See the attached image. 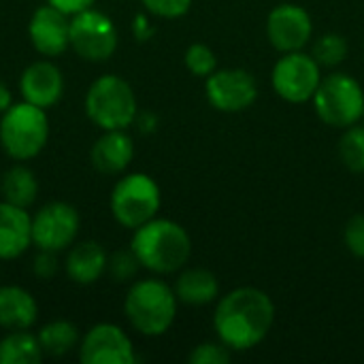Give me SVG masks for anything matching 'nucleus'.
I'll use <instances>...</instances> for the list:
<instances>
[{
    "label": "nucleus",
    "instance_id": "nucleus-1",
    "mask_svg": "<svg viewBox=\"0 0 364 364\" xmlns=\"http://www.w3.org/2000/svg\"><path fill=\"white\" fill-rule=\"evenodd\" d=\"M275 322L271 296L254 286H241L224 294L213 311L218 339L232 352H247L262 343Z\"/></svg>",
    "mask_w": 364,
    "mask_h": 364
},
{
    "label": "nucleus",
    "instance_id": "nucleus-2",
    "mask_svg": "<svg viewBox=\"0 0 364 364\" xmlns=\"http://www.w3.org/2000/svg\"><path fill=\"white\" fill-rule=\"evenodd\" d=\"M130 250L143 269L154 275H173L188 264L192 256V239L181 224L156 215L132 230Z\"/></svg>",
    "mask_w": 364,
    "mask_h": 364
},
{
    "label": "nucleus",
    "instance_id": "nucleus-3",
    "mask_svg": "<svg viewBox=\"0 0 364 364\" xmlns=\"http://www.w3.org/2000/svg\"><path fill=\"white\" fill-rule=\"evenodd\" d=\"M177 294L160 277H145L130 284L124 299L128 324L143 337H162L177 318Z\"/></svg>",
    "mask_w": 364,
    "mask_h": 364
},
{
    "label": "nucleus",
    "instance_id": "nucleus-4",
    "mask_svg": "<svg viewBox=\"0 0 364 364\" xmlns=\"http://www.w3.org/2000/svg\"><path fill=\"white\" fill-rule=\"evenodd\" d=\"M83 109L100 130H128L139 117L132 85L119 75H100L85 92Z\"/></svg>",
    "mask_w": 364,
    "mask_h": 364
},
{
    "label": "nucleus",
    "instance_id": "nucleus-5",
    "mask_svg": "<svg viewBox=\"0 0 364 364\" xmlns=\"http://www.w3.org/2000/svg\"><path fill=\"white\" fill-rule=\"evenodd\" d=\"M49 141L47 109L32 102H13L0 115V145L15 162L36 158Z\"/></svg>",
    "mask_w": 364,
    "mask_h": 364
},
{
    "label": "nucleus",
    "instance_id": "nucleus-6",
    "mask_svg": "<svg viewBox=\"0 0 364 364\" xmlns=\"http://www.w3.org/2000/svg\"><path fill=\"white\" fill-rule=\"evenodd\" d=\"M160 186L147 173L122 175L109 196V209L113 220L128 230H134L145 222L154 220L160 211Z\"/></svg>",
    "mask_w": 364,
    "mask_h": 364
},
{
    "label": "nucleus",
    "instance_id": "nucleus-7",
    "mask_svg": "<svg viewBox=\"0 0 364 364\" xmlns=\"http://www.w3.org/2000/svg\"><path fill=\"white\" fill-rule=\"evenodd\" d=\"M311 100L318 117L326 126L346 130L363 122L364 90L348 73H333L322 77Z\"/></svg>",
    "mask_w": 364,
    "mask_h": 364
},
{
    "label": "nucleus",
    "instance_id": "nucleus-8",
    "mask_svg": "<svg viewBox=\"0 0 364 364\" xmlns=\"http://www.w3.org/2000/svg\"><path fill=\"white\" fill-rule=\"evenodd\" d=\"M119 45L113 19L90 6L70 15V49L85 62H107Z\"/></svg>",
    "mask_w": 364,
    "mask_h": 364
},
{
    "label": "nucleus",
    "instance_id": "nucleus-9",
    "mask_svg": "<svg viewBox=\"0 0 364 364\" xmlns=\"http://www.w3.org/2000/svg\"><path fill=\"white\" fill-rule=\"evenodd\" d=\"M322 81V66L311 53L290 51L282 53L271 73V85L279 98L292 105L309 102Z\"/></svg>",
    "mask_w": 364,
    "mask_h": 364
},
{
    "label": "nucleus",
    "instance_id": "nucleus-10",
    "mask_svg": "<svg viewBox=\"0 0 364 364\" xmlns=\"http://www.w3.org/2000/svg\"><path fill=\"white\" fill-rule=\"evenodd\" d=\"M79 228V211L70 203L51 200L32 215V245L60 254L77 241Z\"/></svg>",
    "mask_w": 364,
    "mask_h": 364
},
{
    "label": "nucleus",
    "instance_id": "nucleus-11",
    "mask_svg": "<svg viewBox=\"0 0 364 364\" xmlns=\"http://www.w3.org/2000/svg\"><path fill=\"white\" fill-rule=\"evenodd\" d=\"M205 94L213 109L222 113H241L256 102L258 83L245 68H215L205 79Z\"/></svg>",
    "mask_w": 364,
    "mask_h": 364
},
{
    "label": "nucleus",
    "instance_id": "nucleus-12",
    "mask_svg": "<svg viewBox=\"0 0 364 364\" xmlns=\"http://www.w3.org/2000/svg\"><path fill=\"white\" fill-rule=\"evenodd\" d=\"M77 350L83 364H132L136 360L132 339L113 322L94 324L81 337Z\"/></svg>",
    "mask_w": 364,
    "mask_h": 364
},
{
    "label": "nucleus",
    "instance_id": "nucleus-13",
    "mask_svg": "<svg viewBox=\"0 0 364 364\" xmlns=\"http://www.w3.org/2000/svg\"><path fill=\"white\" fill-rule=\"evenodd\" d=\"M314 36V19L301 4H277L267 17V38L279 53L301 51Z\"/></svg>",
    "mask_w": 364,
    "mask_h": 364
},
{
    "label": "nucleus",
    "instance_id": "nucleus-14",
    "mask_svg": "<svg viewBox=\"0 0 364 364\" xmlns=\"http://www.w3.org/2000/svg\"><path fill=\"white\" fill-rule=\"evenodd\" d=\"M30 45L45 58H58L70 49V15L45 2L28 21Z\"/></svg>",
    "mask_w": 364,
    "mask_h": 364
},
{
    "label": "nucleus",
    "instance_id": "nucleus-15",
    "mask_svg": "<svg viewBox=\"0 0 364 364\" xmlns=\"http://www.w3.org/2000/svg\"><path fill=\"white\" fill-rule=\"evenodd\" d=\"M64 75L58 64L47 60H36L28 64L19 77L21 100L32 102L41 109H51L64 96Z\"/></svg>",
    "mask_w": 364,
    "mask_h": 364
},
{
    "label": "nucleus",
    "instance_id": "nucleus-16",
    "mask_svg": "<svg viewBox=\"0 0 364 364\" xmlns=\"http://www.w3.org/2000/svg\"><path fill=\"white\" fill-rule=\"evenodd\" d=\"M32 247V215L28 209L0 200V260L21 258Z\"/></svg>",
    "mask_w": 364,
    "mask_h": 364
},
{
    "label": "nucleus",
    "instance_id": "nucleus-17",
    "mask_svg": "<svg viewBox=\"0 0 364 364\" xmlns=\"http://www.w3.org/2000/svg\"><path fill=\"white\" fill-rule=\"evenodd\" d=\"M92 166L102 175H122L134 158V141L126 130H102L94 141Z\"/></svg>",
    "mask_w": 364,
    "mask_h": 364
},
{
    "label": "nucleus",
    "instance_id": "nucleus-18",
    "mask_svg": "<svg viewBox=\"0 0 364 364\" xmlns=\"http://www.w3.org/2000/svg\"><path fill=\"white\" fill-rule=\"evenodd\" d=\"M109 254L96 241H75L64 260V271L68 279L77 286H92L107 273Z\"/></svg>",
    "mask_w": 364,
    "mask_h": 364
},
{
    "label": "nucleus",
    "instance_id": "nucleus-19",
    "mask_svg": "<svg viewBox=\"0 0 364 364\" xmlns=\"http://www.w3.org/2000/svg\"><path fill=\"white\" fill-rule=\"evenodd\" d=\"M38 320V303L21 286H0V328L28 331Z\"/></svg>",
    "mask_w": 364,
    "mask_h": 364
},
{
    "label": "nucleus",
    "instance_id": "nucleus-20",
    "mask_svg": "<svg viewBox=\"0 0 364 364\" xmlns=\"http://www.w3.org/2000/svg\"><path fill=\"white\" fill-rule=\"evenodd\" d=\"M173 290H175L179 303L192 305V307L209 305V303L218 301V296H220L218 277L211 271L198 269V267L181 271L175 279Z\"/></svg>",
    "mask_w": 364,
    "mask_h": 364
},
{
    "label": "nucleus",
    "instance_id": "nucleus-21",
    "mask_svg": "<svg viewBox=\"0 0 364 364\" xmlns=\"http://www.w3.org/2000/svg\"><path fill=\"white\" fill-rule=\"evenodd\" d=\"M0 194L2 200L30 209L38 196V179L34 171L28 168L23 162L13 164L0 179Z\"/></svg>",
    "mask_w": 364,
    "mask_h": 364
},
{
    "label": "nucleus",
    "instance_id": "nucleus-22",
    "mask_svg": "<svg viewBox=\"0 0 364 364\" xmlns=\"http://www.w3.org/2000/svg\"><path fill=\"white\" fill-rule=\"evenodd\" d=\"M45 358L38 337L28 331H6L0 339V364H38Z\"/></svg>",
    "mask_w": 364,
    "mask_h": 364
},
{
    "label": "nucleus",
    "instance_id": "nucleus-23",
    "mask_svg": "<svg viewBox=\"0 0 364 364\" xmlns=\"http://www.w3.org/2000/svg\"><path fill=\"white\" fill-rule=\"evenodd\" d=\"M36 337L43 348V354L51 358H62L70 354L75 348H79V341H81L79 328L68 320H53L45 324L36 333Z\"/></svg>",
    "mask_w": 364,
    "mask_h": 364
},
{
    "label": "nucleus",
    "instance_id": "nucleus-24",
    "mask_svg": "<svg viewBox=\"0 0 364 364\" xmlns=\"http://www.w3.org/2000/svg\"><path fill=\"white\" fill-rule=\"evenodd\" d=\"M339 158L352 173H364V124L350 126L339 139Z\"/></svg>",
    "mask_w": 364,
    "mask_h": 364
},
{
    "label": "nucleus",
    "instance_id": "nucleus-25",
    "mask_svg": "<svg viewBox=\"0 0 364 364\" xmlns=\"http://www.w3.org/2000/svg\"><path fill=\"white\" fill-rule=\"evenodd\" d=\"M348 51H350L348 38H346L343 34L328 32V34H322V36L314 43L311 55L316 58V62H318L322 68H335V66H339V64L348 58Z\"/></svg>",
    "mask_w": 364,
    "mask_h": 364
},
{
    "label": "nucleus",
    "instance_id": "nucleus-26",
    "mask_svg": "<svg viewBox=\"0 0 364 364\" xmlns=\"http://www.w3.org/2000/svg\"><path fill=\"white\" fill-rule=\"evenodd\" d=\"M183 62H186V68L194 77H200V79H207L218 68V58H215L213 49L205 43H192L186 49Z\"/></svg>",
    "mask_w": 364,
    "mask_h": 364
},
{
    "label": "nucleus",
    "instance_id": "nucleus-27",
    "mask_svg": "<svg viewBox=\"0 0 364 364\" xmlns=\"http://www.w3.org/2000/svg\"><path fill=\"white\" fill-rule=\"evenodd\" d=\"M139 269H143V267L132 250H119V252L111 254L107 260V275L117 284L132 282L136 277Z\"/></svg>",
    "mask_w": 364,
    "mask_h": 364
},
{
    "label": "nucleus",
    "instance_id": "nucleus-28",
    "mask_svg": "<svg viewBox=\"0 0 364 364\" xmlns=\"http://www.w3.org/2000/svg\"><path fill=\"white\" fill-rule=\"evenodd\" d=\"M230 360H232V350L224 346L220 339L196 346L188 356L190 364H228Z\"/></svg>",
    "mask_w": 364,
    "mask_h": 364
},
{
    "label": "nucleus",
    "instance_id": "nucleus-29",
    "mask_svg": "<svg viewBox=\"0 0 364 364\" xmlns=\"http://www.w3.org/2000/svg\"><path fill=\"white\" fill-rule=\"evenodd\" d=\"M141 4L156 17L177 19V17H183L190 11L192 0H141Z\"/></svg>",
    "mask_w": 364,
    "mask_h": 364
},
{
    "label": "nucleus",
    "instance_id": "nucleus-30",
    "mask_svg": "<svg viewBox=\"0 0 364 364\" xmlns=\"http://www.w3.org/2000/svg\"><path fill=\"white\" fill-rule=\"evenodd\" d=\"M343 243L352 256L364 260V213H356L343 228Z\"/></svg>",
    "mask_w": 364,
    "mask_h": 364
},
{
    "label": "nucleus",
    "instance_id": "nucleus-31",
    "mask_svg": "<svg viewBox=\"0 0 364 364\" xmlns=\"http://www.w3.org/2000/svg\"><path fill=\"white\" fill-rule=\"evenodd\" d=\"M58 254L55 252H45V250H38L36 252V258L32 262V273L38 277V279H53L55 273H58Z\"/></svg>",
    "mask_w": 364,
    "mask_h": 364
},
{
    "label": "nucleus",
    "instance_id": "nucleus-32",
    "mask_svg": "<svg viewBox=\"0 0 364 364\" xmlns=\"http://www.w3.org/2000/svg\"><path fill=\"white\" fill-rule=\"evenodd\" d=\"M49 4H53L55 9L64 11L66 15H75V13H81L90 6L96 4V0H45Z\"/></svg>",
    "mask_w": 364,
    "mask_h": 364
},
{
    "label": "nucleus",
    "instance_id": "nucleus-33",
    "mask_svg": "<svg viewBox=\"0 0 364 364\" xmlns=\"http://www.w3.org/2000/svg\"><path fill=\"white\" fill-rule=\"evenodd\" d=\"M13 105V92L9 90V85L4 81H0V115Z\"/></svg>",
    "mask_w": 364,
    "mask_h": 364
},
{
    "label": "nucleus",
    "instance_id": "nucleus-34",
    "mask_svg": "<svg viewBox=\"0 0 364 364\" xmlns=\"http://www.w3.org/2000/svg\"><path fill=\"white\" fill-rule=\"evenodd\" d=\"M363 124H364V111H363Z\"/></svg>",
    "mask_w": 364,
    "mask_h": 364
},
{
    "label": "nucleus",
    "instance_id": "nucleus-35",
    "mask_svg": "<svg viewBox=\"0 0 364 364\" xmlns=\"http://www.w3.org/2000/svg\"><path fill=\"white\" fill-rule=\"evenodd\" d=\"M0 262H2V260H0Z\"/></svg>",
    "mask_w": 364,
    "mask_h": 364
}]
</instances>
